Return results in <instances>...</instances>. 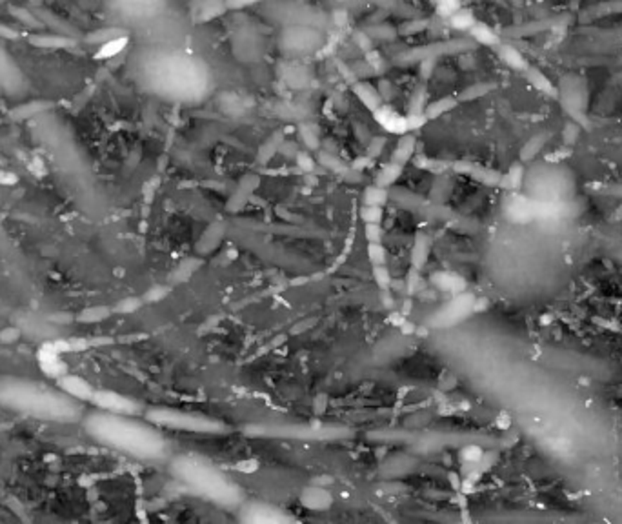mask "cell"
<instances>
[{"instance_id":"13","label":"cell","mask_w":622,"mask_h":524,"mask_svg":"<svg viewBox=\"0 0 622 524\" xmlns=\"http://www.w3.org/2000/svg\"><path fill=\"white\" fill-rule=\"evenodd\" d=\"M58 386L64 390L66 393H70L73 399L80 402H91L93 393H95V388L88 383V381L80 379L77 375H61L57 381Z\"/></svg>"},{"instance_id":"42","label":"cell","mask_w":622,"mask_h":524,"mask_svg":"<svg viewBox=\"0 0 622 524\" xmlns=\"http://www.w3.org/2000/svg\"><path fill=\"white\" fill-rule=\"evenodd\" d=\"M404 286H406V293H407V295H410V297L417 295V293H419V290H421V286H422L421 269L413 268V266L410 269H407L406 284H404Z\"/></svg>"},{"instance_id":"21","label":"cell","mask_w":622,"mask_h":524,"mask_svg":"<svg viewBox=\"0 0 622 524\" xmlns=\"http://www.w3.org/2000/svg\"><path fill=\"white\" fill-rule=\"evenodd\" d=\"M459 104L460 102H459V98H457V95L455 97H453V95H448V97L435 98V101H431L430 104L426 106V110H424L426 119L428 120L440 119L443 115H446V113H450V111L455 110Z\"/></svg>"},{"instance_id":"24","label":"cell","mask_w":622,"mask_h":524,"mask_svg":"<svg viewBox=\"0 0 622 524\" xmlns=\"http://www.w3.org/2000/svg\"><path fill=\"white\" fill-rule=\"evenodd\" d=\"M524 175H526V170H524L522 162L512 164L508 172L502 173L499 188H502V190L506 191H512V193H517V191L522 188V184H524Z\"/></svg>"},{"instance_id":"50","label":"cell","mask_w":622,"mask_h":524,"mask_svg":"<svg viewBox=\"0 0 622 524\" xmlns=\"http://www.w3.org/2000/svg\"><path fill=\"white\" fill-rule=\"evenodd\" d=\"M406 122H407V132H417V129H421L428 119H426L424 113H407L406 115Z\"/></svg>"},{"instance_id":"59","label":"cell","mask_w":622,"mask_h":524,"mask_svg":"<svg viewBox=\"0 0 622 524\" xmlns=\"http://www.w3.org/2000/svg\"><path fill=\"white\" fill-rule=\"evenodd\" d=\"M372 162H373L372 157H360V159H357V162L353 164V170H362V167H368V166H372Z\"/></svg>"},{"instance_id":"23","label":"cell","mask_w":622,"mask_h":524,"mask_svg":"<svg viewBox=\"0 0 622 524\" xmlns=\"http://www.w3.org/2000/svg\"><path fill=\"white\" fill-rule=\"evenodd\" d=\"M415 148H417L415 135H412V133H406V135H402V137H400V141L397 142V146H395L393 153H391V160L397 164H402V166H406V164L413 159V155H415Z\"/></svg>"},{"instance_id":"30","label":"cell","mask_w":622,"mask_h":524,"mask_svg":"<svg viewBox=\"0 0 622 524\" xmlns=\"http://www.w3.org/2000/svg\"><path fill=\"white\" fill-rule=\"evenodd\" d=\"M390 200V190L388 188H382V186H368L366 190L362 191V204L364 206H381L384 207Z\"/></svg>"},{"instance_id":"36","label":"cell","mask_w":622,"mask_h":524,"mask_svg":"<svg viewBox=\"0 0 622 524\" xmlns=\"http://www.w3.org/2000/svg\"><path fill=\"white\" fill-rule=\"evenodd\" d=\"M120 35H126V31L120 30V27H102V30H96L93 31V33H89V35L86 37V40H88L89 44H95L96 48H99V46L106 44V42H110V40L117 39V37Z\"/></svg>"},{"instance_id":"44","label":"cell","mask_w":622,"mask_h":524,"mask_svg":"<svg viewBox=\"0 0 622 524\" xmlns=\"http://www.w3.org/2000/svg\"><path fill=\"white\" fill-rule=\"evenodd\" d=\"M415 164L419 167H422V170H426V172L435 173V175H443L444 170L452 167V164H444L443 160H435V159H424V157H419V159L415 160Z\"/></svg>"},{"instance_id":"39","label":"cell","mask_w":622,"mask_h":524,"mask_svg":"<svg viewBox=\"0 0 622 524\" xmlns=\"http://www.w3.org/2000/svg\"><path fill=\"white\" fill-rule=\"evenodd\" d=\"M366 253H368V259L369 262H372V266L388 264V251H386L384 244L382 243H368V246H366Z\"/></svg>"},{"instance_id":"45","label":"cell","mask_w":622,"mask_h":524,"mask_svg":"<svg viewBox=\"0 0 622 524\" xmlns=\"http://www.w3.org/2000/svg\"><path fill=\"white\" fill-rule=\"evenodd\" d=\"M482 455H484V449L477 445H466L460 449V459L464 464H477Z\"/></svg>"},{"instance_id":"29","label":"cell","mask_w":622,"mask_h":524,"mask_svg":"<svg viewBox=\"0 0 622 524\" xmlns=\"http://www.w3.org/2000/svg\"><path fill=\"white\" fill-rule=\"evenodd\" d=\"M402 172H404L402 164H397L393 162V160H390V162H386L384 166L379 170L377 177H375V184L382 186V188H391L395 182L399 181Z\"/></svg>"},{"instance_id":"48","label":"cell","mask_w":622,"mask_h":524,"mask_svg":"<svg viewBox=\"0 0 622 524\" xmlns=\"http://www.w3.org/2000/svg\"><path fill=\"white\" fill-rule=\"evenodd\" d=\"M364 55H366V64H368L373 73H379V71H382L386 68L384 58H382V55L379 53L377 49H369Z\"/></svg>"},{"instance_id":"20","label":"cell","mask_w":622,"mask_h":524,"mask_svg":"<svg viewBox=\"0 0 622 524\" xmlns=\"http://www.w3.org/2000/svg\"><path fill=\"white\" fill-rule=\"evenodd\" d=\"M524 75H526L528 82H530L537 91H542L544 95H548V97L559 98V89L555 88V84H553L548 77L544 75L542 71L537 70V68L528 66L526 71H524Z\"/></svg>"},{"instance_id":"8","label":"cell","mask_w":622,"mask_h":524,"mask_svg":"<svg viewBox=\"0 0 622 524\" xmlns=\"http://www.w3.org/2000/svg\"><path fill=\"white\" fill-rule=\"evenodd\" d=\"M506 215H508L509 221L519 222V224H526L537 219V210H539V203L537 198L522 197V195L513 193L512 197L506 200Z\"/></svg>"},{"instance_id":"7","label":"cell","mask_w":622,"mask_h":524,"mask_svg":"<svg viewBox=\"0 0 622 524\" xmlns=\"http://www.w3.org/2000/svg\"><path fill=\"white\" fill-rule=\"evenodd\" d=\"M452 170L459 175L469 177L471 181L481 182L484 186H500V179H502V173L497 172V170H491V167L482 166V164L471 162V160H457L452 164Z\"/></svg>"},{"instance_id":"27","label":"cell","mask_w":622,"mask_h":524,"mask_svg":"<svg viewBox=\"0 0 622 524\" xmlns=\"http://www.w3.org/2000/svg\"><path fill=\"white\" fill-rule=\"evenodd\" d=\"M127 44H129V35L126 33V35H120L117 39L110 40V42H106V44L99 46L95 58L96 60H110V58L119 57L124 49L127 48Z\"/></svg>"},{"instance_id":"40","label":"cell","mask_w":622,"mask_h":524,"mask_svg":"<svg viewBox=\"0 0 622 524\" xmlns=\"http://www.w3.org/2000/svg\"><path fill=\"white\" fill-rule=\"evenodd\" d=\"M426 106H428V93H426V89L422 88V86H419V88L413 91L407 113H424Z\"/></svg>"},{"instance_id":"53","label":"cell","mask_w":622,"mask_h":524,"mask_svg":"<svg viewBox=\"0 0 622 524\" xmlns=\"http://www.w3.org/2000/svg\"><path fill=\"white\" fill-rule=\"evenodd\" d=\"M167 293H170V288L167 286H155L146 293L144 300H148V302H158V300H163L164 297H167Z\"/></svg>"},{"instance_id":"26","label":"cell","mask_w":622,"mask_h":524,"mask_svg":"<svg viewBox=\"0 0 622 524\" xmlns=\"http://www.w3.org/2000/svg\"><path fill=\"white\" fill-rule=\"evenodd\" d=\"M469 37L474 40L475 44L478 46H488V48H497L500 44V37L497 35L495 31L491 30L488 24L477 23L471 30H469Z\"/></svg>"},{"instance_id":"12","label":"cell","mask_w":622,"mask_h":524,"mask_svg":"<svg viewBox=\"0 0 622 524\" xmlns=\"http://www.w3.org/2000/svg\"><path fill=\"white\" fill-rule=\"evenodd\" d=\"M226 11L228 8L224 0H193L191 2V20L197 24L210 23Z\"/></svg>"},{"instance_id":"58","label":"cell","mask_w":622,"mask_h":524,"mask_svg":"<svg viewBox=\"0 0 622 524\" xmlns=\"http://www.w3.org/2000/svg\"><path fill=\"white\" fill-rule=\"evenodd\" d=\"M399 330H400V333H402V335H415L417 326H415V324H413L412 321H404L402 324H400V326H399Z\"/></svg>"},{"instance_id":"11","label":"cell","mask_w":622,"mask_h":524,"mask_svg":"<svg viewBox=\"0 0 622 524\" xmlns=\"http://www.w3.org/2000/svg\"><path fill=\"white\" fill-rule=\"evenodd\" d=\"M23 86V75L17 68L15 60L9 57V53L0 46V88L9 93H15Z\"/></svg>"},{"instance_id":"9","label":"cell","mask_w":622,"mask_h":524,"mask_svg":"<svg viewBox=\"0 0 622 524\" xmlns=\"http://www.w3.org/2000/svg\"><path fill=\"white\" fill-rule=\"evenodd\" d=\"M260 186V177L257 173H246L239 181L237 188L233 190V193L229 195L228 203H226V210L229 213L241 212L242 207L248 204L251 197H253L255 190H259Z\"/></svg>"},{"instance_id":"43","label":"cell","mask_w":622,"mask_h":524,"mask_svg":"<svg viewBox=\"0 0 622 524\" xmlns=\"http://www.w3.org/2000/svg\"><path fill=\"white\" fill-rule=\"evenodd\" d=\"M428 20H426V18H415V20H407V23H404L402 26L399 27V30H397V33H399V35H402V37H412V35H417V33H421V31H424L426 27H428Z\"/></svg>"},{"instance_id":"51","label":"cell","mask_w":622,"mask_h":524,"mask_svg":"<svg viewBox=\"0 0 622 524\" xmlns=\"http://www.w3.org/2000/svg\"><path fill=\"white\" fill-rule=\"evenodd\" d=\"M224 2H226V8H228V11H241V9L260 4V2H264V0H224Z\"/></svg>"},{"instance_id":"35","label":"cell","mask_w":622,"mask_h":524,"mask_svg":"<svg viewBox=\"0 0 622 524\" xmlns=\"http://www.w3.org/2000/svg\"><path fill=\"white\" fill-rule=\"evenodd\" d=\"M298 137H300V141H303V144L306 146L307 150L315 151L320 148V135L317 132L315 124H298Z\"/></svg>"},{"instance_id":"4","label":"cell","mask_w":622,"mask_h":524,"mask_svg":"<svg viewBox=\"0 0 622 524\" xmlns=\"http://www.w3.org/2000/svg\"><path fill=\"white\" fill-rule=\"evenodd\" d=\"M475 300H477V297L468 290L462 291V293H457V295L452 297V300H448L437 312L431 313V317L428 319L426 324H430L433 328H450L460 324L469 315L475 313Z\"/></svg>"},{"instance_id":"57","label":"cell","mask_w":622,"mask_h":524,"mask_svg":"<svg viewBox=\"0 0 622 524\" xmlns=\"http://www.w3.org/2000/svg\"><path fill=\"white\" fill-rule=\"evenodd\" d=\"M326 406H328V397H326L324 393H322V395H319L315 399V414L317 415L324 414Z\"/></svg>"},{"instance_id":"18","label":"cell","mask_w":622,"mask_h":524,"mask_svg":"<svg viewBox=\"0 0 622 524\" xmlns=\"http://www.w3.org/2000/svg\"><path fill=\"white\" fill-rule=\"evenodd\" d=\"M224 234H226V224H222V222H213V224L202 234V237L198 238L197 243L198 253H201V255H208L211 251H215L217 248L220 246V243H222Z\"/></svg>"},{"instance_id":"52","label":"cell","mask_w":622,"mask_h":524,"mask_svg":"<svg viewBox=\"0 0 622 524\" xmlns=\"http://www.w3.org/2000/svg\"><path fill=\"white\" fill-rule=\"evenodd\" d=\"M384 146H386V139L384 137H373V139H369V142H368V157H372V159L379 157V155L382 153V150H384Z\"/></svg>"},{"instance_id":"56","label":"cell","mask_w":622,"mask_h":524,"mask_svg":"<svg viewBox=\"0 0 622 524\" xmlns=\"http://www.w3.org/2000/svg\"><path fill=\"white\" fill-rule=\"evenodd\" d=\"M141 304H142L141 299H127L119 304V312H135V309L141 308Z\"/></svg>"},{"instance_id":"10","label":"cell","mask_w":622,"mask_h":524,"mask_svg":"<svg viewBox=\"0 0 622 524\" xmlns=\"http://www.w3.org/2000/svg\"><path fill=\"white\" fill-rule=\"evenodd\" d=\"M373 119L377 120V124L381 126L384 132L388 133H393V135H406L407 132V122H406V115H400L399 111L393 110L390 104H382L379 110L373 111Z\"/></svg>"},{"instance_id":"41","label":"cell","mask_w":622,"mask_h":524,"mask_svg":"<svg viewBox=\"0 0 622 524\" xmlns=\"http://www.w3.org/2000/svg\"><path fill=\"white\" fill-rule=\"evenodd\" d=\"M435 6L437 15L444 18H450L457 9L462 8V0H431Z\"/></svg>"},{"instance_id":"5","label":"cell","mask_w":622,"mask_h":524,"mask_svg":"<svg viewBox=\"0 0 622 524\" xmlns=\"http://www.w3.org/2000/svg\"><path fill=\"white\" fill-rule=\"evenodd\" d=\"M474 48V40H450V42H437V44H428L422 48L407 49L404 53L397 55L399 64H413V62H422L426 58H435L437 60L440 55L460 53Z\"/></svg>"},{"instance_id":"49","label":"cell","mask_w":622,"mask_h":524,"mask_svg":"<svg viewBox=\"0 0 622 524\" xmlns=\"http://www.w3.org/2000/svg\"><path fill=\"white\" fill-rule=\"evenodd\" d=\"M319 160H320V164H322V166L329 167V170H334V172H337V173L346 172V170H348V167L341 162V159H337V157H335V155H331V153H320Z\"/></svg>"},{"instance_id":"33","label":"cell","mask_w":622,"mask_h":524,"mask_svg":"<svg viewBox=\"0 0 622 524\" xmlns=\"http://www.w3.org/2000/svg\"><path fill=\"white\" fill-rule=\"evenodd\" d=\"M201 266H202V259H198V257H188V259H184L179 266H177L171 277H173V281L175 282H186L193 277V274H195Z\"/></svg>"},{"instance_id":"22","label":"cell","mask_w":622,"mask_h":524,"mask_svg":"<svg viewBox=\"0 0 622 524\" xmlns=\"http://www.w3.org/2000/svg\"><path fill=\"white\" fill-rule=\"evenodd\" d=\"M431 251V238L426 234H417L412 248V266L417 269H422L428 262Z\"/></svg>"},{"instance_id":"1","label":"cell","mask_w":622,"mask_h":524,"mask_svg":"<svg viewBox=\"0 0 622 524\" xmlns=\"http://www.w3.org/2000/svg\"><path fill=\"white\" fill-rule=\"evenodd\" d=\"M0 406L39 423H82L84 402L77 401L58 384H48L27 377H0Z\"/></svg>"},{"instance_id":"15","label":"cell","mask_w":622,"mask_h":524,"mask_svg":"<svg viewBox=\"0 0 622 524\" xmlns=\"http://www.w3.org/2000/svg\"><path fill=\"white\" fill-rule=\"evenodd\" d=\"M27 42L33 48L40 49H66L75 44V40L70 35H62V33H31L27 35Z\"/></svg>"},{"instance_id":"19","label":"cell","mask_w":622,"mask_h":524,"mask_svg":"<svg viewBox=\"0 0 622 524\" xmlns=\"http://www.w3.org/2000/svg\"><path fill=\"white\" fill-rule=\"evenodd\" d=\"M282 142H284V132H282V129H277V132H273L272 135H269V137H267L266 141L260 144L259 151H257V162L262 164V166H266V164L269 162V160H272L273 157L279 153V151H281Z\"/></svg>"},{"instance_id":"55","label":"cell","mask_w":622,"mask_h":524,"mask_svg":"<svg viewBox=\"0 0 622 524\" xmlns=\"http://www.w3.org/2000/svg\"><path fill=\"white\" fill-rule=\"evenodd\" d=\"M419 64H421V77L426 80L433 75V70H435V64H437V60H435V58H426V60L419 62Z\"/></svg>"},{"instance_id":"37","label":"cell","mask_w":622,"mask_h":524,"mask_svg":"<svg viewBox=\"0 0 622 524\" xmlns=\"http://www.w3.org/2000/svg\"><path fill=\"white\" fill-rule=\"evenodd\" d=\"M360 221L364 224H381L382 219H384V207L381 206H360L359 210Z\"/></svg>"},{"instance_id":"16","label":"cell","mask_w":622,"mask_h":524,"mask_svg":"<svg viewBox=\"0 0 622 524\" xmlns=\"http://www.w3.org/2000/svg\"><path fill=\"white\" fill-rule=\"evenodd\" d=\"M331 501L334 499H331L328 490L320 488V486H310V488L303 490V494H300V502H303L307 510H328L331 506Z\"/></svg>"},{"instance_id":"47","label":"cell","mask_w":622,"mask_h":524,"mask_svg":"<svg viewBox=\"0 0 622 524\" xmlns=\"http://www.w3.org/2000/svg\"><path fill=\"white\" fill-rule=\"evenodd\" d=\"M364 238H366V243H382L384 229L381 224H364Z\"/></svg>"},{"instance_id":"25","label":"cell","mask_w":622,"mask_h":524,"mask_svg":"<svg viewBox=\"0 0 622 524\" xmlns=\"http://www.w3.org/2000/svg\"><path fill=\"white\" fill-rule=\"evenodd\" d=\"M497 53H499L500 60H502L508 68H512V70L526 71L528 68L526 58H524V55H522L517 48H513L512 44H502V42H500V44L497 46Z\"/></svg>"},{"instance_id":"32","label":"cell","mask_w":622,"mask_h":524,"mask_svg":"<svg viewBox=\"0 0 622 524\" xmlns=\"http://www.w3.org/2000/svg\"><path fill=\"white\" fill-rule=\"evenodd\" d=\"M9 11H11V15H13L15 20H18V23L23 24V26H26L27 30H42V26H44V24H42V20L39 18V15H35L27 8L11 6V8H9Z\"/></svg>"},{"instance_id":"54","label":"cell","mask_w":622,"mask_h":524,"mask_svg":"<svg viewBox=\"0 0 622 524\" xmlns=\"http://www.w3.org/2000/svg\"><path fill=\"white\" fill-rule=\"evenodd\" d=\"M20 37L18 30H15L13 26H8V24L0 23V40H15Z\"/></svg>"},{"instance_id":"3","label":"cell","mask_w":622,"mask_h":524,"mask_svg":"<svg viewBox=\"0 0 622 524\" xmlns=\"http://www.w3.org/2000/svg\"><path fill=\"white\" fill-rule=\"evenodd\" d=\"M151 424L157 426L173 428V430H188V432H224L226 426L213 421V418L201 417V415H191L186 411L167 410V408H153L146 414Z\"/></svg>"},{"instance_id":"14","label":"cell","mask_w":622,"mask_h":524,"mask_svg":"<svg viewBox=\"0 0 622 524\" xmlns=\"http://www.w3.org/2000/svg\"><path fill=\"white\" fill-rule=\"evenodd\" d=\"M351 91H353V95L359 98L360 104H362L366 110L372 111V113L384 104V98H382L377 86H373V84L368 82V80H355V82L351 84Z\"/></svg>"},{"instance_id":"31","label":"cell","mask_w":622,"mask_h":524,"mask_svg":"<svg viewBox=\"0 0 622 524\" xmlns=\"http://www.w3.org/2000/svg\"><path fill=\"white\" fill-rule=\"evenodd\" d=\"M448 23H450V26L457 31H469L471 27L475 26V24L478 23V20L475 18V15L471 9L460 8V9H457L452 17L448 18Z\"/></svg>"},{"instance_id":"28","label":"cell","mask_w":622,"mask_h":524,"mask_svg":"<svg viewBox=\"0 0 622 524\" xmlns=\"http://www.w3.org/2000/svg\"><path fill=\"white\" fill-rule=\"evenodd\" d=\"M550 139H552L550 133H537V135H533L526 144L522 146L521 162H531L544 150V146L548 144Z\"/></svg>"},{"instance_id":"6","label":"cell","mask_w":622,"mask_h":524,"mask_svg":"<svg viewBox=\"0 0 622 524\" xmlns=\"http://www.w3.org/2000/svg\"><path fill=\"white\" fill-rule=\"evenodd\" d=\"M89 404H93L96 410L111 411V414L122 415H137L141 411V404L122 393L111 392V390H95L93 399Z\"/></svg>"},{"instance_id":"60","label":"cell","mask_w":622,"mask_h":524,"mask_svg":"<svg viewBox=\"0 0 622 524\" xmlns=\"http://www.w3.org/2000/svg\"><path fill=\"white\" fill-rule=\"evenodd\" d=\"M415 333L419 335V337H426V335H428V330H426V328H417Z\"/></svg>"},{"instance_id":"17","label":"cell","mask_w":622,"mask_h":524,"mask_svg":"<svg viewBox=\"0 0 622 524\" xmlns=\"http://www.w3.org/2000/svg\"><path fill=\"white\" fill-rule=\"evenodd\" d=\"M431 282H433V286L437 290L452 293V295L462 293L468 288V282L460 277V275L453 274V271H437V274L431 275Z\"/></svg>"},{"instance_id":"46","label":"cell","mask_w":622,"mask_h":524,"mask_svg":"<svg viewBox=\"0 0 622 524\" xmlns=\"http://www.w3.org/2000/svg\"><path fill=\"white\" fill-rule=\"evenodd\" d=\"M295 164H297L298 170L303 173H306V175L315 172L317 167V160L313 159L307 151H298V153L295 155Z\"/></svg>"},{"instance_id":"34","label":"cell","mask_w":622,"mask_h":524,"mask_svg":"<svg viewBox=\"0 0 622 524\" xmlns=\"http://www.w3.org/2000/svg\"><path fill=\"white\" fill-rule=\"evenodd\" d=\"M495 88V84L491 82H477V84H471L468 88H464L462 91L457 95L459 102H471V101H477V98L484 97L491 89Z\"/></svg>"},{"instance_id":"38","label":"cell","mask_w":622,"mask_h":524,"mask_svg":"<svg viewBox=\"0 0 622 524\" xmlns=\"http://www.w3.org/2000/svg\"><path fill=\"white\" fill-rule=\"evenodd\" d=\"M373 281L379 286V290H390L393 284V277H391L388 264L373 266Z\"/></svg>"},{"instance_id":"2","label":"cell","mask_w":622,"mask_h":524,"mask_svg":"<svg viewBox=\"0 0 622 524\" xmlns=\"http://www.w3.org/2000/svg\"><path fill=\"white\" fill-rule=\"evenodd\" d=\"M82 426L93 441L129 457L149 461L164 454L163 435L149 421H139L135 415L93 410L82 417Z\"/></svg>"}]
</instances>
